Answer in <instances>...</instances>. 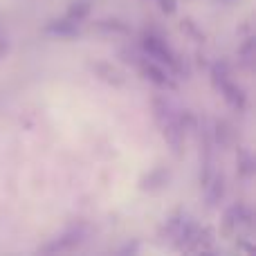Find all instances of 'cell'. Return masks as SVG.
I'll use <instances>...</instances> for the list:
<instances>
[{
    "instance_id": "cell-4",
    "label": "cell",
    "mask_w": 256,
    "mask_h": 256,
    "mask_svg": "<svg viewBox=\"0 0 256 256\" xmlns=\"http://www.w3.org/2000/svg\"><path fill=\"white\" fill-rule=\"evenodd\" d=\"M88 14H90V4L88 2H74L70 9H68V18H70V20H74V22L84 20Z\"/></svg>"
},
{
    "instance_id": "cell-5",
    "label": "cell",
    "mask_w": 256,
    "mask_h": 256,
    "mask_svg": "<svg viewBox=\"0 0 256 256\" xmlns=\"http://www.w3.org/2000/svg\"><path fill=\"white\" fill-rule=\"evenodd\" d=\"M160 7H162V12L173 14L176 12V0H160Z\"/></svg>"
},
{
    "instance_id": "cell-2",
    "label": "cell",
    "mask_w": 256,
    "mask_h": 256,
    "mask_svg": "<svg viewBox=\"0 0 256 256\" xmlns=\"http://www.w3.org/2000/svg\"><path fill=\"white\" fill-rule=\"evenodd\" d=\"M45 30H48L50 34H56V36H74L76 34V22L70 20V18H66V20H52Z\"/></svg>"
},
{
    "instance_id": "cell-1",
    "label": "cell",
    "mask_w": 256,
    "mask_h": 256,
    "mask_svg": "<svg viewBox=\"0 0 256 256\" xmlns=\"http://www.w3.org/2000/svg\"><path fill=\"white\" fill-rule=\"evenodd\" d=\"M142 48L148 52V56H153V58H158V61L166 63V66L176 68V58H173L171 50L166 48V43H164L162 38H158V36H153V34H146L144 38H142Z\"/></svg>"
},
{
    "instance_id": "cell-3",
    "label": "cell",
    "mask_w": 256,
    "mask_h": 256,
    "mask_svg": "<svg viewBox=\"0 0 256 256\" xmlns=\"http://www.w3.org/2000/svg\"><path fill=\"white\" fill-rule=\"evenodd\" d=\"M142 72L146 74V79H150L153 84H158V86H173L171 81H168L166 72H164L162 68H158L155 63H144V66H142Z\"/></svg>"
}]
</instances>
